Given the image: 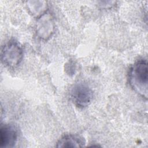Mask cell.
<instances>
[{
  "mask_svg": "<svg viewBox=\"0 0 148 148\" xmlns=\"http://www.w3.org/2000/svg\"><path fill=\"white\" fill-rule=\"evenodd\" d=\"M71 100L79 108H85L91 102L92 91L86 84L78 83L72 88L70 93Z\"/></svg>",
  "mask_w": 148,
  "mask_h": 148,
  "instance_id": "3957f363",
  "label": "cell"
},
{
  "mask_svg": "<svg viewBox=\"0 0 148 148\" xmlns=\"http://www.w3.org/2000/svg\"><path fill=\"white\" fill-rule=\"evenodd\" d=\"M128 80L132 89L143 98L147 99L148 94V65L147 60L138 61L131 67Z\"/></svg>",
  "mask_w": 148,
  "mask_h": 148,
  "instance_id": "6da1fadb",
  "label": "cell"
},
{
  "mask_svg": "<svg viewBox=\"0 0 148 148\" xmlns=\"http://www.w3.org/2000/svg\"><path fill=\"white\" fill-rule=\"evenodd\" d=\"M18 133L16 128L10 124L2 125L0 128V146L12 147L17 141Z\"/></svg>",
  "mask_w": 148,
  "mask_h": 148,
  "instance_id": "277c9868",
  "label": "cell"
},
{
  "mask_svg": "<svg viewBox=\"0 0 148 148\" xmlns=\"http://www.w3.org/2000/svg\"><path fill=\"white\" fill-rule=\"evenodd\" d=\"M36 33L41 39L47 40L54 31V24L51 17L49 14H45L41 16L36 24Z\"/></svg>",
  "mask_w": 148,
  "mask_h": 148,
  "instance_id": "5b68a950",
  "label": "cell"
},
{
  "mask_svg": "<svg viewBox=\"0 0 148 148\" xmlns=\"http://www.w3.org/2000/svg\"><path fill=\"white\" fill-rule=\"evenodd\" d=\"M29 2L32 4L28 5V8L31 12L35 16L41 14L46 8V5L43 4L45 1H30Z\"/></svg>",
  "mask_w": 148,
  "mask_h": 148,
  "instance_id": "52a82bcc",
  "label": "cell"
},
{
  "mask_svg": "<svg viewBox=\"0 0 148 148\" xmlns=\"http://www.w3.org/2000/svg\"><path fill=\"white\" fill-rule=\"evenodd\" d=\"M23 56L21 47L16 42H9L2 49L1 60L5 65L9 67H15L21 61Z\"/></svg>",
  "mask_w": 148,
  "mask_h": 148,
  "instance_id": "7a4b0ae2",
  "label": "cell"
},
{
  "mask_svg": "<svg viewBox=\"0 0 148 148\" xmlns=\"http://www.w3.org/2000/svg\"><path fill=\"white\" fill-rule=\"evenodd\" d=\"M86 144L84 138L77 135H66L57 143V147H81Z\"/></svg>",
  "mask_w": 148,
  "mask_h": 148,
  "instance_id": "8992f818",
  "label": "cell"
}]
</instances>
